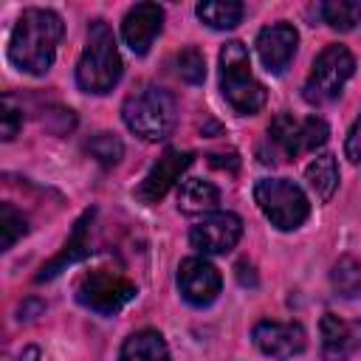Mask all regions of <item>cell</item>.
<instances>
[{"instance_id":"26","label":"cell","mask_w":361,"mask_h":361,"mask_svg":"<svg viewBox=\"0 0 361 361\" xmlns=\"http://www.w3.org/2000/svg\"><path fill=\"white\" fill-rule=\"evenodd\" d=\"M3 124H0V133H3V141H11L17 133H20V127H23V110L17 107V102L6 93L3 96Z\"/></svg>"},{"instance_id":"10","label":"cell","mask_w":361,"mask_h":361,"mask_svg":"<svg viewBox=\"0 0 361 361\" xmlns=\"http://www.w3.org/2000/svg\"><path fill=\"white\" fill-rule=\"evenodd\" d=\"M178 288H180V296L195 305V307H206L217 299L220 288H223V279H220V271L203 259V257H186L178 268Z\"/></svg>"},{"instance_id":"25","label":"cell","mask_w":361,"mask_h":361,"mask_svg":"<svg viewBox=\"0 0 361 361\" xmlns=\"http://www.w3.org/2000/svg\"><path fill=\"white\" fill-rule=\"evenodd\" d=\"M178 65V76L189 85H200L206 79V62H203V54L197 48H183L175 59Z\"/></svg>"},{"instance_id":"4","label":"cell","mask_w":361,"mask_h":361,"mask_svg":"<svg viewBox=\"0 0 361 361\" xmlns=\"http://www.w3.org/2000/svg\"><path fill=\"white\" fill-rule=\"evenodd\" d=\"M220 90L240 116H254L268 102L265 87L251 73V59L240 39H231L220 48Z\"/></svg>"},{"instance_id":"13","label":"cell","mask_w":361,"mask_h":361,"mask_svg":"<svg viewBox=\"0 0 361 361\" xmlns=\"http://www.w3.org/2000/svg\"><path fill=\"white\" fill-rule=\"evenodd\" d=\"M164 28V8L158 3H135L121 20V37L133 54L144 56Z\"/></svg>"},{"instance_id":"17","label":"cell","mask_w":361,"mask_h":361,"mask_svg":"<svg viewBox=\"0 0 361 361\" xmlns=\"http://www.w3.org/2000/svg\"><path fill=\"white\" fill-rule=\"evenodd\" d=\"M118 361H169V347L161 333L138 330L121 344Z\"/></svg>"},{"instance_id":"8","label":"cell","mask_w":361,"mask_h":361,"mask_svg":"<svg viewBox=\"0 0 361 361\" xmlns=\"http://www.w3.org/2000/svg\"><path fill=\"white\" fill-rule=\"evenodd\" d=\"M138 288L135 282H130L124 274L110 271V268H93L85 271L76 282V299L79 305L102 313V316H113L118 313L130 299H135Z\"/></svg>"},{"instance_id":"27","label":"cell","mask_w":361,"mask_h":361,"mask_svg":"<svg viewBox=\"0 0 361 361\" xmlns=\"http://www.w3.org/2000/svg\"><path fill=\"white\" fill-rule=\"evenodd\" d=\"M344 152H347V158L361 169V113H358V118H355V124L350 127V133H347V141H344Z\"/></svg>"},{"instance_id":"3","label":"cell","mask_w":361,"mask_h":361,"mask_svg":"<svg viewBox=\"0 0 361 361\" xmlns=\"http://www.w3.org/2000/svg\"><path fill=\"white\" fill-rule=\"evenodd\" d=\"M330 135V127L319 116L293 118L288 113L276 116L271 127L265 130V141L259 144V161L262 164H282L290 158H299L305 152L319 149Z\"/></svg>"},{"instance_id":"22","label":"cell","mask_w":361,"mask_h":361,"mask_svg":"<svg viewBox=\"0 0 361 361\" xmlns=\"http://www.w3.org/2000/svg\"><path fill=\"white\" fill-rule=\"evenodd\" d=\"M90 217H93V212H90V214H85V217L76 223V228H73V237L68 240L65 251H62L56 259H51V262L42 268V274L37 276L39 282H42V279H51V276H56V274H59L65 265H71V262H76L79 257H85V254H87V245H85V228H87V220H90Z\"/></svg>"},{"instance_id":"9","label":"cell","mask_w":361,"mask_h":361,"mask_svg":"<svg viewBox=\"0 0 361 361\" xmlns=\"http://www.w3.org/2000/svg\"><path fill=\"white\" fill-rule=\"evenodd\" d=\"M240 237H243V220L231 212H212L189 231V243L200 254H226L240 243Z\"/></svg>"},{"instance_id":"28","label":"cell","mask_w":361,"mask_h":361,"mask_svg":"<svg viewBox=\"0 0 361 361\" xmlns=\"http://www.w3.org/2000/svg\"><path fill=\"white\" fill-rule=\"evenodd\" d=\"M20 361H42V355H39L37 347H25V350L20 353Z\"/></svg>"},{"instance_id":"15","label":"cell","mask_w":361,"mask_h":361,"mask_svg":"<svg viewBox=\"0 0 361 361\" xmlns=\"http://www.w3.org/2000/svg\"><path fill=\"white\" fill-rule=\"evenodd\" d=\"M361 347V324L344 322L336 313L322 316V358L347 361Z\"/></svg>"},{"instance_id":"24","label":"cell","mask_w":361,"mask_h":361,"mask_svg":"<svg viewBox=\"0 0 361 361\" xmlns=\"http://www.w3.org/2000/svg\"><path fill=\"white\" fill-rule=\"evenodd\" d=\"M85 147H87V152H90L93 158H99L104 166L118 164V158L124 155V144H121L116 135H110V133H96Z\"/></svg>"},{"instance_id":"1","label":"cell","mask_w":361,"mask_h":361,"mask_svg":"<svg viewBox=\"0 0 361 361\" xmlns=\"http://www.w3.org/2000/svg\"><path fill=\"white\" fill-rule=\"evenodd\" d=\"M62 39V20L51 8H25L8 37V59L25 73H45Z\"/></svg>"},{"instance_id":"23","label":"cell","mask_w":361,"mask_h":361,"mask_svg":"<svg viewBox=\"0 0 361 361\" xmlns=\"http://www.w3.org/2000/svg\"><path fill=\"white\" fill-rule=\"evenodd\" d=\"M25 231H28L25 217H23L11 203H3V206H0V248L8 251Z\"/></svg>"},{"instance_id":"18","label":"cell","mask_w":361,"mask_h":361,"mask_svg":"<svg viewBox=\"0 0 361 361\" xmlns=\"http://www.w3.org/2000/svg\"><path fill=\"white\" fill-rule=\"evenodd\" d=\"M305 178L310 183V189L316 192L319 200H330L336 186H338V164H336V155L324 152L319 158H313L305 169Z\"/></svg>"},{"instance_id":"19","label":"cell","mask_w":361,"mask_h":361,"mask_svg":"<svg viewBox=\"0 0 361 361\" xmlns=\"http://www.w3.org/2000/svg\"><path fill=\"white\" fill-rule=\"evenodd\" d=\"M245 6L237 0H203L197 3V17L209 25V28H234L243 20Z\"/></svg>"},{"instance_id":"20","label":"cell","mask_w":361,"mask_h":361,"mask_svg":"<svg viewBox=\"0 0 361 361\" xmlns=\"http://www.w3.org/2000/svg\"><path fill=\"white\" fill-rule=\"evenodd\" d=\"M316 11L336 31H353L361 23V0H327Z\"/></svg>"},{"instance_id":"14","label":"cell","mask_w":361,"mask_h":361,"mask_svg":"<svg viewBox=\"0 0 361 361\" xmlns=\"http://www.w3.org/2000/svg\"><path fill=\"white\" fill-rule=\"evenodd\" d=\"M296 45H299V34L290 23H274L257 34V54L268 73H282L290 65Z\"/></svg>"},{"instance_id":"7","label":"cell","mask_w":361,"mask_h":361,"mask_svg":"<svg viewBox=\"0 0 361 361\" xmlns=\"http://www.w3.org/2000/svg\"><path fill=\"white\" fill-rule=\"evenodd\" d=\"M355 73V56L344 45H327L316 59L305 79L302 96L310 104H327L338 99L347 79Z\"/></svg>"},{"instance_id":"2","label":"cell","mask_w":361,"mask_h":361,"mask_svg":"<svg viewBox=\"0 0 361 361\" xmlns=\"http://www.w3.org/2000/svg\"><path fill=\"white\" fill-rule=\"evenodd\" d=\"M121 56L116 37L104 20H93L87 25V45L76 65V85L85 93H110L121 79Z\"/></svg>"},{"instance_id":"5","label":"cell","mask_w":361,"mask_h":361,"mask_svg":"<svg viewBox=\"0 0 361 361\" xmlns=\"http://www.w3.org/2000/svg\"><path fill=\"white\" fill-rule=\"evenodd\" d=\"M121 118L130 133L144 141H164L178 121L175 99L161 87H141L130 93L121 104Z\"/></svg>"},{"instance_id":"16","label":"cell","mask_w":361,"mask_h":361,"mask_svg":"<svg viewBox=\"0 0 361 361\" xmlns=\"http://www.w3.org/2000/svg\"><path fill=\"white\" fill-rule=\"evenodd\" d=\"M220 206V192L203 178H189L178 189V209L183 214H212Z\"/></svg>"},{"instance_id":"11","label":"cell","mask_w":361,"mask_h":361,"mask_svg":"<svg viewBox=\"0 0 361 361\" xmlns=\"http://www.w3.org/2000/svg\"><path fill=\"white\" fill-rule=\"evenodd\" d=\"M192 152H180V149H166L155 164L152 169L144 175V180L135 186V197L141 203H158L175 183L178 178L192 166Z\"/></svg>"},{"instance_id":"21","label":"cell","mask_w":361,"mask_h":361,"mask_svg":"<svg viewBox=\"0 0 361 361\" xmlns=\"http://www.w3.org/2000/svg\"><path fill=\"white\" fill-rule=\"evenodd\" d=\"M330 282H333V290L344 299H355L361 293V265L355 257L344 254L333 262V271H330Z\"/></svg>"},{"instance_id":"6","label":"cell","mask_w":361,"mask_h":361,"mask_svg":"<svg viewBox=\"0 0 361 361\" xmlns=\"http://www.w3.org/2000/svg\"><path fill=\"white\" fill-rule=\"evenodd\" d=\"M254 200L262 209V214L271 220V226H276L279 231L299 228L310 214V203H307L305 192L296 183L285 180V178H262V180H257Z\"/></svg>"},{"instance_id":"12","label":"cell","mask_w":361,"mask_h":361,"mask_svg":"<svg viewBox=\"0 0 361 361\" xmlns=\"http://www.w3.org/2000/svg\"><path fill=\"white\" fill-rule=\"evenodd\" d=\"M251 336H254V344L259 347V353L279 358V361L299 355L307 344V333L296 322H259Z\"/></svg>"}]
</instances>
